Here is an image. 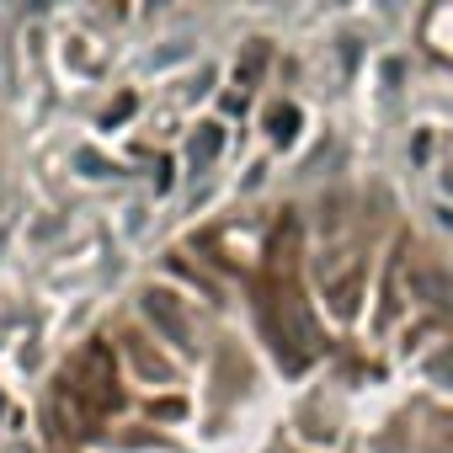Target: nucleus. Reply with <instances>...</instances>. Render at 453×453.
Listing matches in <instances>:
<instances>
[{
    "mask_svg": "<svg viewBox=\"0 0 453 453\" xmlns=\"http://www.w3.org/2000/svg\"><path fill=\"white\" fill-rule=\"evenodd\" d=\"M426 373H442V379H448V389H453V352L432 357V363H426Z\"/></svg>",
    "mask_w": 453,
    "mask_h": 453,
    "instance_id": "nucleus-2",
    "label": "nucleus"
},
{
    "mask_svg": "<svg viewBox=\"0 0 453 453\" xmlns=\"http://www.w3.org/2000/svg\"><path fill=\"white\" fill-rule=\"evenodd\" d=\"M213 150H219V128H208V134H203V139L192 144V160H208Z\"/></svg>",
    "mask_w": 453,
    "mask_h": 453,
    "instance_id": "nucleus-1",
    "label": "nucleus"
}]
</instances>
